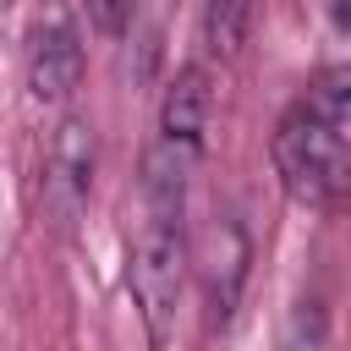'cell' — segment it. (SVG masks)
I'll use <instances>...</instances> for the list:
<instances>
[{
    "label": "cell",
    "mask_w": 351,
    "mask_h": 351,
    "mask_svg": "<svg viewBox=\"0 0 351 351\" xmlns=\"http://www.w3.org/2000/svg\"><path fill=\"white\" fill-rule=\"evenodd\" d=\"M82 77V33H77V16L49 0L38 27H33V44H27V88L38 104H60Z\"/></svg>",
    "instance_id": "obj_4"
},
{
    "label": "cell",
    "mask_w": 351,
    "mask_h": 351,
    "mask_svg": "<svg viewBox=\"0 0 351 351\" xmlns=\"http://www.w3.org/2000/svg\"><path fill=\"white\" fill-rule=\"evenodd\" d=\"M252 22H258V0H203V44L219 60L241 55Z\"/></svg>",
    "instance_id": "obj_7"
},
{
    "label": "cell",
    "mask_w": 351,
    "mask_h": 351,
    "mask_svg": "<svg viewBox=\"0 0 351 351\" xmlns=\"http://www.w3.org/2000/svg\"><path fill=\"white\" fill-rule=\"evenodd\" d=\"M208 71L203 66H181L176 82L165 88V104H159V126H154V143H148V165H143V197H148V214H165V219H181L186 208V181L203 159V132H208Z\"/></svg>",
    "instance_id": "obj_1"
},
{
    "label": "cell",
    "mask_w": 351,
    "mask_h": 351,
    "mask_svg": "<svg viewBox=\"0 0 351 351\" xmlns=\"http://www.w3.org/2000/svg\"><path fill=\"white\" fill-rule=\"evenodd\" d=\"M346 104H351V93H346Z\"/></svg>",
    "instance_id": "obj_11"
},
{
    "label": "cell",
    "mask_w": 351,
    "mask_h": 351,
    "mask_svg": "<svg viewBox=\"0 0 351 351\" xmlns=\"http://www.w3.org/2000/svg\"><path fill=\"white\" fill-rule=\"evenodd\" d=\"M274 170L285 192L307 208H329L351 181L346 126L324 99H296L274 126Z\"/></svg>",
    "instance_id": "obj_2"
},
{
    "label": "cell",
    "mask_w": 351,
    "mask_h": 351,
    "mask_svg": "<svg viewBox=\"0 0 351 351\" xmlns=\"http://www.w3.org/2000/svg\"><path fill=\"white\" fill-rule=\"evenodd\" d=\"M93 186V126L66 115L60 132L49 137V159H44V203L60 214V225H71L88 203Z\"/></svg>",
    "instance_id": "obj_6"
},
{
    "label": "cell",
    "mask_w": 351,
    "mask_h": 351,
    "mask_svg": "<svg viewBox=\"0 0 351 351\" xmlns=\"http://www.w3.org/2000/svg\"><path fill=\"white\" fill-rule=\"evenodd\" d=\"M88 5V22L104 33V38H121L132 22H137V11H143V0H82Z\"/></svg>",
    "instance_id": "obj_9"
},
{
    "label": "cell",
    "mask_w": 351,
    "mask_h": 351,
    "mask_svg": "<svg viewBox=\"0 0 351 351\" xmlns=\"http://www.w3.org/2000/svg\"><path fill=\"white\" fill-rule=\"evenodd\" d=\"M181 285H186V236H181V219L148 214L143 230H137V241H132V258H126V291H132V307L143 318L148 351H165V340L176 329Z\"/></svg>",
    "instance_id": "obj_3"
},
{
    "label": "cell",
    "mask_w": 351,
    "mask_h": 351,
    "mask_svg": "<svg viewBox=\"0 0 351 351\" xmlns=\"http://www.w3.org/2000/svg\"><path fill=\"white\" fill-rule=\"evenodd\" d=\"M324 335H329V313H324V296H302L285 318V335H280V351H324Z\"/></svg>",
    "instance_id": "obj_8"
},
{
    "label": "cell",
    "mask_w": 351,
    "mask_h": 351,
    "mask_svg": "<svg viewBox=\"0 0 351 351\" xmlns=\"http://www.w3.org/2000/svg\"><path fill=\"white\" fill-rule=\"evenodd\" d=\"M247 230L241 219L230 214H214L208 230H203V247H197V274H203V302H208V324H230L236 302H241V280H247Z\"/></svg>",
    "instance_id": "obj_5"
},
{
    "label": "cell",
    "mask_w": 351,
    "mask_h": 351,
    "mask_svg": "<svg viewBox=\"0 0 351 351\" xmlns=\"http://www.w3.org/2000/svg\"><path fill=\"white\" fill-rule=\"evenodd\" d=\"M335 22H340V27L351 33V0H335Z\"/></svg>",
    "instance_id": "obj_10"
}]
</instances>
